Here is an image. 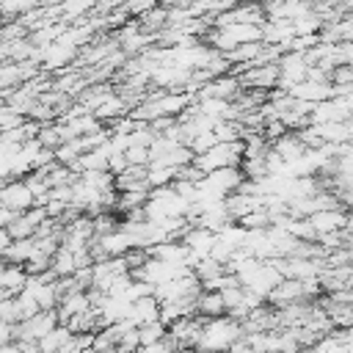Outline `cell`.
Listing matches in <instances>:
<instances>
[{"label":"cell","instance_id":"obj_27","mask_svg":"<svg viewBox=\"0 0 353 353\" xmlns=\"http://www.w3.org/2000/svg\"><path fill=\"white\" fill-rule=\"evenodd\" d=\"M350 143H353V138H350Z\"/></svg>","mask_w":353,"mask_h":353},{"label":"cell","instance_id":"obj_20","mask_svg":"<svg viewBox=\"0 0 353 353\" xmlns=\"http://www.w3.org/2000/svg\"><path fill=\"white\" fill-rule=\"evenodd\" d=\"M138 350H141V331H138V325H132V328L121 336L116 353H138Z\"/></svg>","mask_w":353,"mask_h":353},{"label":"cell","instance_id":"obj_10","mask_svg":"<svg viewBox=\"0 0 353 353\" xmlns=\"http://www.w3.org/2000/svg\"><path fill=\"white\" fill-rule=\"evenodd\" d=\"M290 94L298 97V99H303V102L317 105V102L334 97V85H331V83H323V80H312V77H306V80H301L295 88H290Z\"/></svg>","mask_w":353,"mask_h":353},{"label":"cell","instance_id":"obj_7","mask_svg":"<svg viewBox=\"0 0 353 353\" xmlns=\"http://www.w3.org/2000/svg\"><path fill=\"white\" fill-rule=\"evenodd\" d=\"M152 256L168 262V265H179V268H190V248L182 243V240H165V243H157L149 248Z\"/></svg>","mask_w":353,"mask_h":353},{"label":"cell","instance_id":"obj_12","mask_svg":"<svg viewBox=\"0 0 353 353\" xmlns=\"http://www.w3.org/2000/svg\"><path fill=\"white\" fill-rule=\"evenodd\" d=\"M270 149H273L279 157H284L287 163H292V160H298L301 154H306V143L298 138L295 130H290V132H284L279 141H273Z\"/></svg>","mask_w":353,"mask_h":353},{"label":"cell","instance_id":"obj_24","mask_svg":"<svg viewBox=\"0 0 353 353\" xmlns=\"http://www.w3.org/2000/svg\"><path fill=\"white\" fill-rule=\"evenodd\" d=\"M347 130H350V138H353V113L347 116Z\"/></svg>","mask_w":353,"mask_h":353},{"label":"cell","instance_id":"obj_1","mask_svg":"<svg viewBox=\"0 0 353 353\" xmlns=\"http://www.w3.org/2000/svg\"><path fill=\"white\" fill-rule=\"evenodd\" d=\"M243 336V323L232 314L210 317L204 320L201 339L196 345V353H229V347Z\"/></svg>","mask_w":353,"mask_h":353},{"label":"cell","instance_id":"obj_13","mask_svg":"<svg viewBox=\"0 0 353 353\" xmlns=\"http://www.w3.org/2000/svg\"><path fill=\"white\" fill-rule=\"evenodd\" d=\"M196 314H201V317H207V320L226 314L223 292H221V290H201V295L196 298Z\"/></svg>","mask_w":353,"mask_h":353},{"label":"cell","instance_id":"obj_17","mask_svg":"<svg viewBox=\"0 0 353 353\" xmlns=\"http://www.w3.org/2000/svg\"><path fill=\"white\" fill-rule=\"evenodd\" d=\"M138 331H141V347L154 345V342H160V339H165V336H168V325H165L163 320H154V323L138 325Z\"/></svg>","mask_w":353,"mask_h":353},{"label":"cell","instance_id":"obj_25","mask_svg":"<svg viewBox=\"0 0 353 353\" xmlns=\"http://www.w3.org/2000/svg\"><path fill=\"white\" fill-rule=\"evenodd\" d=\"M262 6H273V3H279V0H259Z\"/></svg>","mask_w":353,"mask_h":353},{"label":"cell","instance_id":"obj_3","mask_svg":"<svg viewBox=\"0 0 353 353\" xmlns=\"http://www.w3.org/2000/svg\"><path fill=\"white\" fill-rule=\"evenodd\" d=\"M234 74H240L243 88H251V91H270V88H279V83H281V69H279V63L245 66L243 72H234Z\"/></svg>","mask_w":353,"mask_h":353},{"label":"cell","instance_id":"obj_11","mask_svg":"<svg viewBox=\"0 0 353 353\" xmlns=\"http://www.w3.org/2000/svg\"><path fill=\"white\" fill-rule=\"evenodd\" d=\"M160 309H163V303H160L157 295H143V298L132 301V309H130L127 320L135 323V325H146V323L160 320Z\"/></svg>","mask_w":353,"mask_h":353},{"label":"cell","instance_id":"obj_15","mask_svg":"<svg viewBox=\"0 0 353 353\" xmlns=\"http://www.w3.org/2000/svg\"><path fill=\"white\" fill-rule=\"evenodd\" d=\"M77 254L72 251V248H66V245H61L58 251H55V256H52V273L58 276V279H63V276H74L77 273Z\"/></svg>","mask_w":353,"mask_h":353},{"label":"cell","instance_id":"obj_5","mask_svg":"<svg viewBox=\"0 0 353 353\" xmlns=\"http://www.w3.org/2000/svg\"><path fill=\"white\" fill-rule=\"evenodd\" d=\"M204 179H207L215 190H221L223 196H232V193H237V190H240V185L245 182V174H243V168H240V165H226V168L210 171Z\"/></svg>","mask_w":353,"mask_h":353},{"label":"cell","instance_id":"obj_9","mask_svg":"<svg viewBox=\"0 0 353 353\" xmlns=\"http://www.w3.org/2000/svg\"><path fill=\"white\" fill-rule=\"evenodd\" d=\"M30 281V273L25 270V265H3L0 273V287H3V298H17Z\"/></svg>","mask_w":353,"mask_h":353},{"label":"cell","instance_id":"obj_26","mask_svg":"<svg viewBox=\"0 0 353 353\" xmlns=\"http://www.w3.org/2000/svg\"><path fill=\"white\" fill-rule=\"evenodd\" d=\"M287 353H309V350H287Z\"/></svg>","mask_w":353,"mask_h":353},{"label":"cell","instance_id":"obj_2","mask_svg":"<svg viewBox=\"0 0 353 353\" xmlns=\"http://www.w3.org/2000/svg\"><path fill=\"white\" fill-rule=\"evenodd\" d=\"M58 323H61L58 312L44 309V312H39V314H33V317H28L17 325V342H41Z\"/></svg>","mask_w":353,"mask_h":353},{"label":"cell","instance_id":"obj_18","mask_svg":"<svg viewBox=\"0 0 353 353\" xmlns=\"http://www.w3.org/2000/svg\"><path fill=\"white\" fill-rule=\"evenodd\" d=\"M193 270H196L199 281H210V279H215V276L226 273V265H223V262H218V259H212V256H204Z\"/></svg>","mask_w":353,"mask_h":353},{"label":"cell","instance_id":"obj_14","mask_svg":"<svg viewBox=\"0 0 353 353\" xmlns=\"http://www.w3.org/2000/svg\"><path fill=\"white\" fill-rule=\"evenodd\" d=\"M36 251V237H22V240H14L8 248H3V262L8 265H25Z\"/></svg>","mask_w":353,"mask_h":353},{"label":"cell","instance_id":"obj_6","mask_svg":"<svg viewBox=\"0 0 353 353\" xmlns=\"http://www.w3.org/2000/svg\"><path fill=\"white\" fill-rule=\"evenodd\" d=\"M350 116V108L339 99V97H331V99H323L312 108V124H325V121H347Z\"/></svg>","mask_w":353,"mask_h":353},{"label":"cell","instance_id":"obj_16","mask_svg":"<svg viewBox=\"0 0 353 353\" xmlns=\"http://www.w3.org/2000/svg\"><path fill=\"white\" fill-rule=\"evenodd\" d=\"M179 176V168L171 165H160V163H149V185L152 188H165Z\"/></svg>","mask_w":353,"mask_h":353},{"label":"cell","instance_id":"obj_19","mask_svg":"<svg viewBox=\"0 0 353 353\" xmlns=\"http://www.w3.org/2000/svg\"><path fill=\"white\" fill-rule=\"evenodd\" d=\"M25 121H28L25 113H19V110L11 108V105H3V110H0V127H3V132H6V130H17V127H22Z\"/></svg>","mask_w":353,"mask_h":353},{"label":"cell","instance_id":"obj_22","mask_svg":"<svg viewBox=\"0 0 353 353\" xmlns=\"http://www.w3.org/2000/svg\"><path fill=\"white\" fill-rule=\"evenodd\" d=\"M17 210H11V207H0V226H11L14 221H17Z\"/></svg>","mask_w":353,"mask_h":353},{"label":"cell","instance_id":"obj_4","mask_svg":"<svg viewBox=\"0 0 353 353\" xmlns=\"http://www.w3.org/2000/svg\"><path fill=\"white\" fill-rule=\"evenodd\" d=\"M0 207H11L17 212H28L30 207H36V193L28 179H8L0 190Z\"/></svg>","mask_w":353,"mask_h":353},{"label":"cell","instance_id":"obj_8","mask_svg":"<svg viewBox=\"0 0 353 353\" xmlns=\"http://www.w3.org/2000/svg\"><path fill=\"white\" fill-rule=\"evenodd\" d=\"M309 221L314 223V229L320 234H328V232H342L347 226L350 215L342 207H328V210H317L314 215H309Z\"/></svg>","mask_w":353,"mask_h":353},{"label":"cell","instance_id":"obj_23","mask_svg":"<svg viewBox=\"0 0 353 353\" xmlns=\"http://www.w3.org/2000/svg\"><path fill=\"white\" fill-rule=\"evenodd\" d=\"M0 353H25V350H22V345H19V342H3Z\"/></svg>","mask_w":353,"mask_h":353},{"label":"cell","instance_id":"obj_21","mask_svg":"<svg viewBox=\"0 0 353 353\" xmlns=\"http://www.w3.org/2000/svg\"><path fill=\"white\" fill-rule=\"evenodd\" d=\"M0 320H3V323H19L17 298H3V301H0Z\"/></svg>","mask_w":353,"mask_h":353}]
</instances>
